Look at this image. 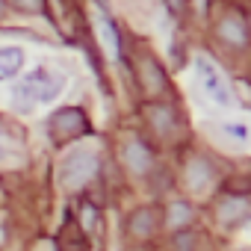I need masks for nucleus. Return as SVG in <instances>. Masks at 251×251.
I'll use <instances>...</instances> for the list:
<instances>
[{
	"instance_id": "obj_1",
	"label": "nucleus",
	"mask_w": 251,
	"mask_h": 251,
	"mask_svg": "<svg viewBox=\"0 0 251 251\" xmlns=\"http://www.w3.org/2000/svg\"><path fill=\"white\" fill-rule=\"evenodd\" d=\"M62 89H65V77L42 65V68H33V71L15 86V92H12V103H15V109L30 112V109L39 106V103H50V100H56V98L62 95Z\"/></svg>"
},
{
	"instance_id": "obj_2",
	"label": "nucleus",
	"mask_w": 251,
	"mask_h": 251,
	"mask_svg": "<svg viewBox=\"0 0 251 251\" xmlns=\"http://www.w3.org/2000/svg\"><path fill=\"white\" fill-rule=\"evenodd\" d=\"M98 172V151L92 148H74L59 160V183L65 189L86 186Z\"/></svg>"
},
{
	"instance_id": "obj_3",
	"label": "nucleus",
	"mask_w": 251,
	"mask_h": 251,
	"mask_svg": "<svg viewBox=\"0 0 251 251\" xmlns=\"http://www.w3.org/2000/svg\"><path fill=\"white\" fill-rule=\"evenodd\" d=\"M89 121H86V112L77 109V106H62L50 115L48 121V130L53 136V142H68V139H77L80 133H86Z\"/></svg>"
},
{
	"instance_id": "obj_4",
	"label": "nucleus",
	"mask_w": 251,
	"mask_h": 251,
	"mask_svg": "<svg viewBox=\"0 0 251 251\" xmlns=\"http://www.w3.org/2000/svg\"><path fill=\"white\" fill-rule=\"evenodd\" d=\"M198 77H201V86H204V95L216 103V106H230L233 103V92L227 86V80L222 77V71L210 62V59H198Z\"/></svg>"
},
{
	"instance_id": "obj_5",
	"label": "nucleus",
	"mask_w": 251,
	"mask_h": 251,
	"mask_svg": "<svg viewBox=\"0 0 251 251\" xmlns=\"http://www.w3.org/2000/svg\"><path fill=\"white\" fill-rule=\"evenodd\" d=\"M160 222H163V213H160L157 207H139V210L130 213V219H127V230H130L133 236L145 239V236H151V233L157 230Z\"/></svg>"
},
{
	"instance_id": "obj_6",
	"label": "nucleus",
	"mask_w": 251,
	"mask_h": 251,
	"mask_svg": "<svg viewBox=\"0 0 251 251\" xmlns=\"http://www.w3.org/2000/svg\"><path fill=\"white\" fill-rule=\"evenodd\" d=\"M95 30H98V36H100V45H103L112 56H118V50H121L118 30H115V24L109 21V15H106L100 6H95Z\"/></svg>"
},
{
	"instance_id": "obj_7",
	"label": "nucleus",
	"mask_w": 251,
	"mask_h": 251,
	"mask_svg": "<svg viewBox=\"0 0 251 251\" xmlns=\"http://www.w3.org/2000/svg\"><path fill=\"white\" fill-rule=\"evenodd\" d=\"M219 36H222L225 42L242 48V45L248 42V24H245L236 12H230V15H225V18L219 21Z\"/></svg>"
},
{
	"instance_id": "obj_8",
	"label": "nucleus",
	"mask_w": 251,
	"mask_h": 251,
	"mask_svg": "<svg viewBox=\"0 0 251 251\" xmlns=\"http://www.w3.org/2000/svg\"><path fill=\"white\" fill-rule=\"evenodd\" d=\"M145 115H148L151 127H154L160 136H172V133H175V127H177L175 112H172L169 106H163V103H151V106H145Z\"/></svg>"
},
{
	"instance_id": "obj_9",
	"label": "nucleus",
	"mask_w": 251,
	"mask_h": 251,
	"mask_svg": "<svg viewBox=\"0 0 251 251\" xmlns=\"http://www.w3.org/2000/svg\"><path fill=\"white\" fill-rule=\"evenodd\" d=\"M59 251H89V242L74 219H65V225L59 230Z\"/></svg>"
},
{
	"instance_id": "obj_10",
	"label": "nucleus",
	"mask_w": 251,
	"mask_h": 251,
	"mask_svg": "<svg viewBox=\"0 0 251 251\" xmlns=\"http://www.w3.org/2000/svg\"><path fill=\"white\" fill-rule=\"evenodd\" d=\"M24 68V50L21 48H0V83L12 80Z\"/></svg>"
},
{
	"instance_id": "obj_11",
	"label": "nucleus",
	"mask_w": 251,
	"mask_h": 251,
	"mask_svg": "<svg viewBox=\"0 0 251 251\" xmlns=\"http://www.w3.org/2000/svg\"><path fill=\"white\" fill-rule=\"evenodd\" d=\"M124 160H127V166L136 172V175H142V172H148L151 169V151L142 145V142H127V148H124Z\"/></svg>"
},
{
	"instance_id": "obj_12",
	"label": "nucleus",
	"mask_w": 251,
	"mask_h": 251,
	"mask_svg": "<svg viewBox=\"0 0 251 251\" xmlns=\"http://www.w3.org/2000/svg\"><path fill=\"white\" fill-rule=\"evenodd\" d=\"M139 71H142V83H145L148 92H163V89H166V74H163V68H160L151 56L142 59Z\"/></svg>"
},
{
	"instance_id": "obj_13",
	"label": "nucleus",
	"mask_w": 251,
	"mask_h": 251,
	"mask_svg": "<svg viewBox=\"0 0 251 251\" xmlns=\"http://www.w3.org/2000/svg\"><path fill=\"white\" fill-rule=\"evenodd\" d=\"M248 201L245 198H227L222 207H219V219L225 222V225H239L245 216H248Z\"/></svg>"
},
{
	"instance_id": "obj_14",
	"label": "nucleus",
	"mask_w": 251,
	"mask_h": 251,
	"mask_svg": "<svg viewBox=\"0 0 251 251\" xmlns=\"http://www.w3.org/2000/svg\"><path fill=\"white\" fill-rule=\"evenodd\" d=\"M186 183H189L192 189H204V186L210 183V166H207L204 160H192L189 169H186Z\"/></svg>"
},
{
	"instance_id": "obj_15",
	"label": "nucleus",
	"mask_w": 251,
	"mask_h": 251,
	"mask_svg": "<svg viewBox=\"0 0 251 251\" xmlns=\"http://www.w3.org/2000/svg\"><path fill=\"white\" fill-rule=\"evenodd\" d=\"M189 219H192V207L189 204H172L169 207V216H166V222L172 225V227H186L189 225Z\"/></svg>"
},
{
	"instance_id": "obj_16",
	"label": "nucleus",
	"mask_w": 251,
	"mask_h": 251,
	"mask_svg": "<svg viewBox=\"0 0 251 251\" xmlns=\"http://www.w3.org/2000/svg\"><path fill=\"white\" fill-rule=\"evenodd\" d=\"M18 160H21V148L9 136L0 133V163H18Z\"/></svg>"
},
{
	"instance_id": "obj_17",
	"label": "nucleus",
	"mask_w": 251,
	"mask_h": 251,
	"mask_svg": "<svg viewBox=\"0 0 251 251\" xmlns=\"http://www.w3.org/2000/svg\"><path fill=\"white\" fill-rule=\"evenodd\" d=\"M222 130H225V136H233V139H239V142H245V139L251 136L248 124H242V121H225Z\"/></svg>"
},
{
	"instance_id": "obj_18",
	"label": "nucleus",
	"mask_w": 251,
	"mask_h": 251,
	"mask_svg": "<svg viewBox=\"0 0 251 251\" xmlns=\"http://www.w3.org/2000/svg\"><path fill=\"white\" fill-rule=\"evenodd\" d=\"M12 6L21 12H45V0H12Z\"/></svg>"
},
{
	"instance_id": "obj_19",
	"label": "nucleus",
	"mask_w": 251,
	"mask_h": 251,
	"mask_svg": "<svg viewBox=\"0 0 251 251\" xmlns=\"http://www.w3.org/2000/svg\"><path fill=\"white\" fill-rule=\"evenodd\" d=\"M166 3H169V12H175V15H177V12L183 9V3H186V0H166Z\"/></svg>"
},
{
	"instance_id": "obj_20",
	"label": "nucleus",
	"mask_w": 251,
	"mask_h": 251,
	"mask_svg": "<svg viewBox=\"0 0 251 251\" xmlns=\"http://www.w3.org/2000/svg\"><path fill=\"white\" fill-rule=\"evenodd\" d=\"M0 15H3V0H0Z\"/></svg>"
}]
</instances>
